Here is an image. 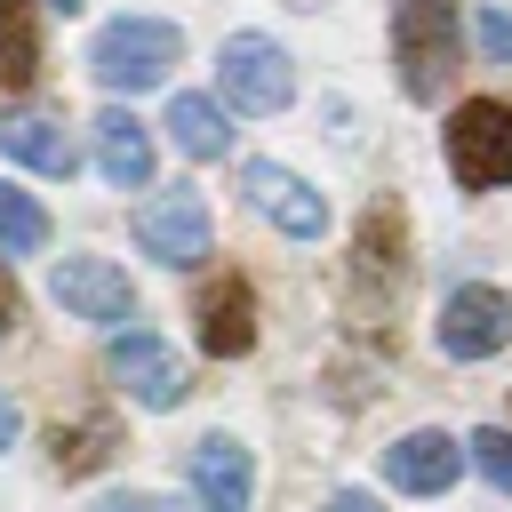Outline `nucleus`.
Listing matches in <instances>:
<instances>
[{
	"label": "nucleus",
	"mask_w": 512,
	"mask_h": 512,
	"mask_svg": "<svg viewBox=\"0 0 512 512\" xmlns=\"http://www.w3.org/2000/svg\"><path fill=\"white\" fill-rule=\"evenodd\" d=\"M96 512H184V504H168V496H144V488H120V496H104Z\"/></svg>",
	"instance_id": "obj_21"
},
{
	"label": "nucleus",
	"mask_w": 512,
	"mask_h": 512,
	"mask_svg": "<svg viewBox=\"0 0 512 512\" xmlns=\"http://www.w3.org/2000/svg\"><path fill=\"white\" fill-rule=\"evenodd\" d=\"M48 296L72 312V320H128L136 312V288H128V272L112 264V256H64L56 272H48Z\"/></svg>",
	"instance_id": "obj_8"
},
{
	"label": "nucleus",
	"mask_w": 512,
	"mask_h": 512,
	"mask_svg": "<svg viewBox=\"0 0 512 512\" xmlns=\"http://www.w3.org/2000/svg\"><path fill=\"white\" fill-rule=\"evenodd\" d=\"M288 8H320V0H288Z\"/></svg>",
	"instance_id": "obj_26"
},
{
	"label": "nucleus",
	"mask_w": 512,
	"mask_h": 512,
	"mask_svg": "<svg viewBox=\"0 0 512 512\" xmlns=\"http://www.w3.org/2000/svg\"><path fill=\"white\" fill-rule=\"evenodd\" d=\"M392 64L408 104H440L456 72V0H392Z\"/></svg>",
	"instance_id": "obj_1"
},
{
	"label": "nucleus",
	"mask_w": 512,
	"mask_h": 512,
	"mask_svg": "<svg viewBox=\"0 0 512 512\" xmlns=\"http://www.w3.org/2000/svg\"><path fill=\"white\" fill-rule=\"evenodd\" d=\"M464 456L488 472V488H496V496H512V432H504V424L472 432V440H464Z\"/></svg>",
	"instance_id": "obj_19"
},
{
	"label": "nucleus",
	"mask_w": 512,
	"mask_h": 512,
	"mask_svg": "<svg viewBox=\"0 0 512 512\" xmlns=\"http://www.w3.org/2000/svg\"><path fill=\"white\" fill-rule=\"evenodd\" d=\"M448 176H456L464 192L512 184V104L472 96V104L448 112Z\"/></svg>",
	"instance_id": "obj_3"
},
{
	"label": "nucleus",
	"mask_w": 512,
	"mask_h": 512,
	"mask_svg": "<svg viewBox=\"0 0 512 512\" xmlns=\"http://www.w3.org/2000/svg\"><path fill=\"white\" fill-rule=\"evenodd\" d=\"M40 80V16L32 0H0V88H32Z\"/></svg>",
	"instance_id": "obj_16"
},
{
	"label": "nucleus",
	"mask_w": 512,
	"mask_h": 512,
	"mask_svg": "<svg viewBox=\"0 0 512 512\" xmlns=\"http://www.w3.org/2000/svg\"><path fill=\"white\" fill-rule=\"evenodd\" d=\"M0 152L40 168V176H72V160H80L64 120H48V112H0Z\"/></svg>",
	"instance_id": "obj_14"
},
{
	"label": "nucleus",
	"mask_w": 512,
	"mask_h": 512,
	"mask_svg": "<svg viewBox=\"0 0 512 512\" xmlns=\"http://www.w3.org/2000/svg\"><path fill=\"white\" fill-rule=\"evenodd\" d=\"M16 312H24V304H16V288H8V272H0V336L16 328Z\"/></svg>",
	"instance_id": "obj_24"
},
{
	"label": "nucleus",
	"mask_w": 512,
	"mask_h": 512,
	"mask_svg": "<svg viewBox=\"0 0 512 512\" xmlns=\"http://www.w3.org/2000/svg\"><path fill=\"white\" fill-rule=\"evenodd\" d=\"M16 432H24V416H16V400L0 392V448H16Z\"/></svg>",
	"instance_id": "obj_23"
},
{
	"label": "nucleus",
	"mask_w": 512,
	"mask_h": 512,
	"mask_svg": "<svg viewBox=\"0 0 512 512\" xmlns=\"http://www.w3.org/2000/svg\"><path fill=\"white\" fill-rule=\"evenodd\" d=\"M192 496H200V512H248L256 472H248V448L232 432H208L192 448Z\"/></svg>",
	"instance_id": "obj_12"
},
{
	"label": "nucleus",
	"mask_w": 512,
	"mask_h": 512,
	"mask_svg": "<svg viewBox=\"0 0 512 512\" xmlns=\"http://www.w3.org/2000/svg\"><path fill=\"white\" fill-rule=\"evenodd\" d=\"M240 200L248 208H264L288 240H320L328 232V192H312L296 168H280V160H248L240 168Z\"/></svg>",
	"instance_id": "obj_6"
},
{
	"label": "nucleus",
	"mask_w": 512,
	"mask_h": 512,
	"mask_svg": "<svg viewBox=\"0 0 512 512\" xmlns=\"http://www.w3.org/2000/svg\"><path fill=\"white\" fill-rule=\"evenodd\" d=\"M480 48H488V64H512V16L504 8H480Z\"/></svg>",
	"instance_id": "obj_20"
},
{
	"label": "nucleus",
	"mask_w": 512,
	"mask_h": 512,
	"mask_svg": "<svg viewBox=\"0 0 512 512\" xmlns=\"http://www.w3.org/2000/svg\"><path fill=\"white\" fill-rule=\"evenodd\" d=\"M48 248V208L24 184H0V256H40Z\"/></svg>",
	"instance_id": "obj_18"
},
{
	"label": "nucleus",
	"mask_w": 512,
	"mask_h": 512,
	"mask_svg": "<svg viewBox=\"0 0 512 512\" xmlns=\"http://www.w3.org/2000/svg\"><path fill=\"white\" fill-rule=\"evenodd\" d=\"M328 512H384V504H376V496H360V488H336V496H328Z\"/></svg>",
	"instance_id": "obj_22"
},
{
	"label": "nucleus",
	"mask_w": 512,
	"mask_h": 512,
	"mask_svg": "<svg viewBox=\"0 0 512 512\" xmlns=\"http://www.w3.org/2000/svg\"><path fill=\"white\" fill-rule=\"evenodd\" d=\"M168 136L184 144V160H224L232 152V120L216 96H176L168 104Z\"/></svg>",
	"instance_id": "obj_15"
},
{
	"label": "nucleus",
	"mask_w": 512,
	"mask_h": 512,
	"mask_svg": "<svg viewBox=\"0 0 512 512\" xmlns=\"http://www.w3.org/2000/svg\"><path fill=\"white\" fill-rule=\"evenodd\" d=\"M48 8H56V16H80V8H88V0H48Z\"/></svg>",
	"instance_id": "obj_25"
},
{
	"label": "nucleus",
	"mask_w": 512,
	"mask_h": 512,
	"mask_svg": "<svg viewBox=\"0 0 512 512\" xmlns=\"http://www.w3.org/2000/svg\"><path fill=\"white\" fill-rule=\"evenodd\" d=\"M104 368L120 376V392L136 400V408H176L184 392H192V376H184V360L160 344V336H144V328H128V336H112V352H104Z\"/></svg>",
	"instance_id": "obj_7"
},
{
	"label": "nucleus",
	"mask_w": 512,
	"mask_h": 512,
	"mask_svg": "<svg viewBox=\"0 0 512 512\" xmlns=\"http://www.w3.org/2000/svg\"><path fill=\"white\" fill-rule=\"evenodd\" d=\"M136 240H144V256H160V264H200L208 256V240H216V224H208V208H200V192L184 184V192H160L144 216H136Z\"/></svg>",
	"instance_id": "obj_9"
},
{
	"label": "nucleus",
	"mask_w": 512,
	"mask_h": 512,
	"mask_svg": "<svg viewBox=\"0 0 512 512\" xmlns=\"http://www.w3.org/2000/svg\"><path fill=\"white\" fill-rule=\"evenodd\" d=\"M192 336H200V352L240 360V352L256 344V288H248L240 272H216V280L200 288V304H192Z\"/></svg>",
	"instance_id": "obj_10"
},
{
	"label": "nucleus",
	"mask_w": 512,
	"mask_h": 512,
	"mask_svg": "<svg viewBox=\"0 0 512 512\" xmlns=\"http://www.w3.org/2000/svg\"><path fill=\"white\" fill-rule=\"evenodd\" d=\"M456 472H464V440H448V432H432V424L384 448V480H392L400 496H448Z\"/></svg>",
	"instance_id": "obj_11"
},
{
	"label": "nucleus",
	"mask_w": 512,
	"mask_h": 512,
	"mask_svg": "<svg viewBox=\"0 0 512 512\" xmlns=\"http://www.w3.org/2000/svg\"><path fill=\"white\" fill-rule=\"evenodd\" d=\"M216 80H224V104H240V112H280L296 96V64L264 32H232L216 56Z\"/></svg>",
	"instance_id": "obj_4"
},
{
	"label": "nucleus",
	"mask_w": 512,
	"mask_h": 512,
	"mask_svg": "<svg viewBox=\"0 0 512 512\" xmlns=\"http://www.w3.org/2000/svg\"><path fill=\"white\" fill-rule=\"evenodd\" d=\"M440 352L448 360H488V352H504L512 344V296L504 288H488V280H464V288H448V304H440Z\"/></svg>",
	"instance_id": "obj_5"
},
{
	"label": "nucleus",
	"mask_w": 512,
	"mask_h": 512,
	"mask_svg": "<svg viewBox=\"0 0 512 512\" xmlns=\"http://www.w3.org/2000/svg\"><path fill=\"white\" fill-rule=\"evenodd\" d=\"M96 128V176L112 184V192H136V184H152V128L136 120V112H96L88 120Z\"/></svg>",
	"instance_id": "obj_13"
},
{
	"label": "nucleus",
	"mask_w": 512,
	"mask_h": 512,
	"mask_svg": "<svg viewBox=\"0 0 512 512\" xmlns=\"http://www.w3.org/2000/svg\"><path fill=\"white\" fill-rule=\"evenodd\" d=\"M184 64V32L160 24V16H112L88 48V72L112 88V96H136V88H160L168 72Z\"/></svg>",
	"instance_id": "obj_2"
},
{
	"label": "nucleus",
	"mask_w": 512,
	"mask_h": 512,
	"mask_svg": "<svg viewBox=\"0 0 512 512\" xmlns=\"http://www.w3.org/2000/svg\"><path fill=\"white\" fill-rule=\"evenodd\" d=\"M112 448H120V424H112V416H80V424H56V472H64V480L96 472Z\"/></svg>",
	"instance_id": "obj_17"
}]
</instances>
